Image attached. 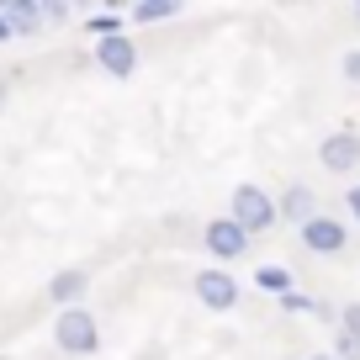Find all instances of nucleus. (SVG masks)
Segmentation results:
<instances>
[{"mask_svg": "<svg viewBox=\"0 0 360 360\" xmlns=\"http://www.w3.org/2000/svg\"><path fill=\"white\" fill-rule=\"evenodd\" d=\"M53 345L64 349V355H96L101 349V323L85 313V307H64L53 323Z\"/></svg>", "mask_w": 360, "mask_h": 360, "instance_id": "f257e3e1", "label": "nucleus"}, {"mask_svg": "<svg viewBox=\"0 0 360 360\" xmlns=\"http://www.w3.org/2000/svg\"><path fill=\"white\" fill-rule=\"evenodd\" d=\"M228 217L255 238V233H265V228H276V196L259 191V186H238V191H233V212H228Z\"/></svg>", "mask_w": 360, "mask_h": 360, "instance_id": "f03ea898", "label": "nucleus"}, {"mask_svg": "<svg viewBox=\"0 0 360 360\" xmlns=\"http://www.w3.org/2000/svg\"><path fill=\"white\" fill-rule=\"evenodd\" d=\"M202 244H207V255L223 259V265L249 255V233L233 223V217H212V223H207V233H202Z\"/></svg>", "mask_w": 360, "mask_h": 360, "instance_id": "7ed1b4c3", "label": "nucleus"}, {"mask_svg": "<svg viewBox=\"0 0 360 360\" xmlns=\"http://www.w3.org/2000/svg\"><path fill=\"white\" fill-rule=\"evenodd\" d=\"M238 281L228 276V270H196V302L212 307V313H228V307H238Z\"/></svg>", "mask_w": 360, "mask_h": 360, "instance_id": "20e7f679", "label": "nucleus"}, {"mask_svg": "<svg viewBox=\"0 0 360 360\" xmlns=\"http://www.w3.org/2000/svg\"><path fill=\"white\" fill-rule=\"evenodd\" d=\"M96 64H101L112 79H133V69H138V48H133V37H122V32L96 37Z\"/></svg>", "mask_w": 360, "mask_h": 360, "instance_id": "39448f33", "label": "nucleus"}, {"mask_svg": "<svg viewBox=\"0 0 360 360\" xmlns=\"http://www.w3.org/2000/svg\"><path fill=\"white\" fill-rule=\"evenodd\" d=\"M302 249H313V255H345L349 249V233H345V223L339 217H307L302 223Z\"/></svg>", "mask_w": 360, "mask_h": 360, "instance_id": "423d86ee", "label": "nucleus"}, {"mask_svg": "<svg viewBox=\"0 0 360 360\" xmlns=\"http://www.w3.org/2000/svg\"><path fill=\"white\" fill-rule=\"evenodd\" d=\"M318 165L334 169V175H349V169L360 165V138L349 133V127L345 133H328L323 143H318Z\"/></svg>", "mask_w": 360, "mask_h": 360, "instance_id": "0eeeda50", "label": "nucleus"}, {"mask_svg": "<svg viewBox=\"0 0 360 360\" xmlns=\"http://www.w3.org/2000/svg\"><path fill=\"white\" fill-rule=\"evenodd\" d=\"M297 223L302 228L307 217H318V196H313V186H302V180H297V186H286L281 191V202H276V223Z\"/></svg>", "mask_w": 360, "mask_h": 360, "instance_id": "6e6552de", "label": "nucleus"}, {"mask_svg": "<svg viewBox=\"0 0 360 360\" xmlns=\"http://www.w3.org/2000/svg\"><path fill=\"white\" fill-rule=\"evenodd\" d=\"M0 16H6V27H11V37H27L43 27V6L37 0H6L0 6Z\"/></svg>", "mask_w": 360, "mask_h": 360, "instance_id": "1a4fd4ad", "label": "nucleus"}, {"mask_svg": "<svg viewBox=\"0 0 360 360\" xmlns=\"http://www.w3.org/2000/svg\"><path fill=\"white\" fill-rule=\"evenodd\" d=\"M85 286H90V276H85V270H58L53 281H48V297H53V302H58V313H64V307H79Z\"/></svg>", "mask_w": 360, "mask_h": 360, "instance_id": "9d476101", "label": "nucleus"}, {"mask_svg": "<svg viewBox=\"0 0 360 360\" xmlns=\"http://www.w3.org/2000/svg\"><path fill=\"white\" fill-rule=\"evenodd\" d=\"M255 286H259V292L286 297V292H292V270H286V265H259L255 270Z\"/></svg>", "mask_w": 360, "mask_h": 360, "instance_id": "9b49d317", "label": "nucleus"}, {"mask_svg": "<svg viewBox=\"0 0 360 360\" xmlns=\"http://www.w3.org/2000/svg\"><path fill=\"white\" fill-rule=\"evenodd\" d=\"M175 11V0H143V6H133V22H169Z\"/></svg>", "mask_w": 360, "mask_h": 360, "instance_id": "f8f14e48", "label": "nucleus"}, {"mask_svg": "<svg viewBox=\"0 0 360 360\" xmlns=\"http://www.w3.org/2000/svg\"><path fill=\"white\" fill-rule=\"evenodd\" d=\"M334 360H360V339L355 334H339L334 339Z\"/></svg>", "mask_w": 360, "mask_h": 360, "instance_id": "ddd939ff", "label": "nucleus"}, {"mask_svg": "<svg viewBox=\"0 0 360 360\" xmlns=\"http://www.w3.org/2000/svg\"><path fill=\"white\" fill-rule=\"evenodd\" d=\"M339 75H345L349 85H360V48H349V53L339 58Z\"/></svg>", "mask_w": 360, "mask_h": 360, "instance_id": "4468645a", "label": "nucleus"}, {"mask_svg": "<svg viewBox=\"0 0 360 360\" xmlns=\"http://www.w3.org/2000/svg\"><path fill=\"white\" fill-rule=\"evenodd\" d=\"M339 334H355L360 339V302H349L345 313H339Z\"/></svg>", "mask_w": 360, "mask_h": 360, "instance_id": "2eb2a0df", "label": "nucleus"}, {"mask_svg": "<svg viewBox=\"0 0 360 360\" xmlns=\"http://www.w3.org/2000/svg\"><path fill=\"white\" fill-rule=\"evenodd\" d=\"M281 307H286V313H307V307H313V302H307L302 292H286V297H281Z\"/></svg>", "mask_w": 360, "mask_h": 360, "instance_id": "dca6fc26", "label": "nucleus"}, {"mask_svg": "<svg viewBox=\"0 0 360 360\" xmlns=\"http://www.w3.org/2000/svg\"><path fill=\"white\" fill-rule=\"evenodd\" d=\"M43 22H69V6H43Z\"/></svg>", "mask_w": 360, "mask_h": 360, "instance_id": "f3484780", "label": "nucleus"}, {"mask_svg": "<svg viewBox=\"0 0 360 360\" xmlns=\"http://www.w3.org/2000/svg\"><path fill=\"white\" fill-rule=\"evenodd\" d=\"M345 207H349V217L360 223V186H349V196H345Z\"/></svg>", "mask_w": 360, "mask_h": 360, "instance_id": "a211bd4d", "label": "nucleus"}, {"mask_svg": "<svg viewBox=\"0 0 360 360\" xmlns=\"http://www.w3.org/2000/svg\"><path fill=\"white\" fill-rule=\"evenodd\" d=\"M0 43H11V27H6V16H0Z\"/></svg>", "mask_w": 360, "mask_h": 360, "instance_id": "6ab92c4d", "label": "nucleus"}, {"mask_svg": "<svg viewBox=\"0 0 360 360\" xmlns=\"http://www.w3.org/2000/svg\"><path fill=\"white\" fill-rule=\"evenodd\" d=\"M313 360H334V355H313Z\"/></svg>", "mask_w": 360, "mask_h": 360, "instance_id": "aec40b11", "label": "nucleus"}, {"mask_svg": "<svg viewBox=\"0 0 360 360\" xmlns=\"http://www.w3.org/2000/svg\"><path fill=\"white\" fill-rule=\"evenodd\" d=\"M0 101H6V85H0Z\"/></svg>", "mask_w": 360, "mask_h": 360, "instance_id": "412c9836", "label": "nucleus"}, {"mask_svg": "<svg viewBox=\"0 0 360 360\" xmlns=\"http://www.w3.org/2000/svg\"><path fill=\"white\" fill-rule=\"evenodd\" d=\"M355 16H360V6H355Z\"/></svg>", "mask_w": 360, "mask_h": 360, "instance_id": "4be33fe9", "label": "nucleus"}]
</instances>
